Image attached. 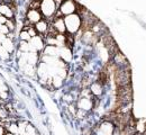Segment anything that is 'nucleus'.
I'll use <instances>...</instances> for the list:
<instances>
[{"label": "nucleus", "mask_w": 146, "mask_h": 135, "mask_svg": "<svg viewBox=\"0 0 146 135\" xmlns=\"http://www.w3.org/2000/svg\"><path fill=\"white\" fill-rule=\"evenodd\" d=\"M5 25L8 27V29H9L10 33H11V32L14 33V32L16 31V27H17V26H16V23L13 19H7V21L5 23Z\"/></svg>", "instance_id": "5701e85b"}, {"label": "nucleus", "mask_w": 146, "mask_h": 135, "mask_svg": "<svg viewBox=\"0 0 146 135\" xmlns=\"http://www.w3.org/2000/svg\"><path fill=\"white\" fill-rule=\"evenodd\" d=\"M9 58H10V53L0 45V59L6 61V60H9Z\"/></svg>", "instance_id": "4be33fe9"}, {"label": "nucleus", "mask_w": 146, "mask_h": 135, "mask_svg": "<svg viewBox=\"0 0 146 135\" xmlns=\"http://www.w3.org/2000/svg\"><path fill=\"white\" fill-rule=\"evenodd\" d=\"M90 92L92 94V96H96V97H99L102 95L104 92V87H102V83L99 82V81H96L90 84V88H89Z\"/></svg>", "instance_id": "9d476101"}, {"label": "nucleus", "mask_w": 146, "mask_h": 135, "mask_svg": "<svg viewBox=\"0 0 146 135\" xmlns=\"http://www.w3.org/2000/svg\"><path fill=\"white\" fill-rule=\"evenodd\" d=\"M29 43H31V45L34 47V50L36 51V52H40V51H43V49H44V46H45V43H44V39H42V36L40 35H35V36H33L31 41H29Z\"/></svg>", "instance_id": "0eeeda50"}, {"label": "nucleus", "mask_w": 146, "mask_h": 135, "mask_svg": "<svg viewBox=\"0 0 146 135\" xmlns=\"http://www.w3.org/2000/svg\"><path fill=\"white\" fill-rule=\"evenodd\" d=\"M21 69H23V71H24L27 76H31V77L34 76L35 72H36V67H35V65H32V64H28V63H26L25 65H23Z\"/></svg>", "instance_id": "dca6fc26"}, {"label": "nucleus", "mask_w": 146, "mask_h": 135, "mask_svg": "<svg viewBox=\"0 0 146 135\" xmlns=\"http://www.w3.org/2000/svg\"><path fill=\"white\" fill-rule=\"evenodd\" d=\"M69 110L71 112V115L75 116V113H76V110H78V108L75 107V105H74V104H71V105L69 106Z\"/></svg>", "instance_id": "bb28decb"}, {"label": "nucleus", "mask_w": 146, "mask_h": 135, "mask_svg": "<svg viewBox=\"0 0 146 135\" xmlns=\"http://www.w3.org/2000/svg\"><path fill=\"white\" fill-rule=\"evenodd\" d=\"M39 11L42 16H45L47 18L53 17L57 11V6L54 0H42L39 2Z\"/></svg>", "instance_id": "f03ea898"}, {"label": "nucleus", "mask_w": 146, "mask_h": 135, "mask_svg": "<svg viewBox=\"0 0 146 135\" xmlns=\"http://www.w3.org/2000/svg\"><path fill=\"white\" fill-rule=\"evenodd\" d=\"M23 135H38V134H37L36 128H35V127H34L32 124L27 123L26 128H25V132H24V134H23Z\"/></svg>", "instance_id": "6ab92c4d"}, {"label": "nucleus", "mask_w": 146, "mask_h": 135, "mask_svg": "<svg viewBox=\"0 0 146 135\" xmlns=\"http://www.w3.org/2000/svg\"><path fill=\"white\" fill-rule=\"evenodd\" d=\"M58 9H60V14L61 15L68 16V15L76 13L78 6H76L74 0H63L61 2V5L58 6Z\"/></svg>", "instance_id": "20e7f679"}, {"label": "nucleus", "mask_w": 146, "mask_h": 135, "mask_svg": "<svg viewBox=\"0 0 146 135\" xmlns=\"http://www.w3.org/2000/svg\"><path fill=\"white\" fill-rule=\"evenodd\" d=\"M115 80L119 87L130 84V73L128 71V68L117 69L115 72Z\"/></svg>", "instance_id": "7ed1b4c3"}, {"label": "nucleus", "mask_w": 146, "mask_h": 135, "mask_svg": "<svg viewBox=\"0 0 146 135\" xmlns=\"http://www.w3.org/2000/svg\"><path fill=\"white\" fill-rule=\"evenodd\" d=\"M98 128L100 130V132L104 135H113V132H115V126L109 120L102 122Z\"/></svg>", "instance_id": "6e6552de"}, {"label": "nucleus", "mask_w": 146, "mask_h": 135, "mask_svg": "<svg viewBox=\"0 0 146 135\" xmlns=\"http://www.w3.org/2000/svg\"><path fill=\"white\" fill-rule=\"evenodd\" d=\"M63 20H64L65 29H66L68 33H70V34L73 35V34L78 33L81 29V26H82V21L81 20H82V18H81V16L78 13L64 16Z\"/></svg>", "instance_id": "f257e3e1"}, {"label": "nucleus", "mask_w": 146, "mask_h": 135, "mask_svg": "<svg viewBox=\"0 0 146 135\" xmlns=\"http://www.w3.org/2000/svg\"><path fill=\"white\" fill-rule=\"evenodd\" d=\"M7 117H8V110H7L6 108L0 107V118H1V119H5V118H7Z\"/></svg>", "instance_id": "393cba45"}, {"label": "nucleus", "mask_w": 146, "mask_h": 135, "mask_svg": "<svg viewBox=\"0 0 146 135\" xmlns=\"http://www.w3.org/2000/svg\"><path fill=\"white\" fill-rule=\"evenodd\" d=\"M53 28L55 29L56 33L58 34H64L66 33V29H65V25H64V20L63 17H58L54 20V24H53Z\"/></svg>", "instance_id": "ddd939ff"}, {"label": "nucleus", "mask_w": 146, "mask_h": 135, "mask_svg": "<svg viewBox=\"0 0 146 135\" xmlns=\"http://www.w3.org/2000/svg\"><path fill=\"white\" fill-rule=\"evenodd\" d=\"M44 55H48V57H58V47L55 45H45L43 49Z\"/></svg>", "instance_id": "4468645a"}, {"label": "nucleus", "mask_w": 146, "mask_h": 135, "mask_svg": "<svg viewBox=\"0 0 146 135\" xmlns=\"http://www.w3.org/2000/svg\"><path fill=\"white\" fill-rule=\"evenodd\" d=\"M0 45L3 47V49H6L9 53H11L14 50H15V45H14V42L11 41V39H9V37H6V39H3L1 43H0Z\"/></svg>", "instance_id": "2eb2a0df"}, {"label": "nucleus", "mask_w": 146, "mask_h": 135, "mask_svg": "<svg viewBox=\"0 0 146 135\" xmlns=\"http://www.w3.org/2000/svg\"><path fill=\"white\" fill-rule=\"evenodd\" d=\"M10 32L8 29V27L3 24V25H0V34H3V35H8Z\"/></svg>", "instance_id": "b1692460"}, {"label": "nucleus", "mask_w": 146, "mask_h": 135, "mask_svg": "<svg viewBox=\"0 0 146 135\" xmlns=\"http://www.w3.org/2000/svg\"><path fill=\"white\" fill-rule=\"evenodd\" d=\"M6 133V130H5V126H1L0 125V135H3Z\"/></svg>", "instance_id": "c756f323"}, {"label": "nucleus", "mask_w": 146, "mask_h": 135, "mask_svg": "<svg viewBox=\"0 0 146 135\" xmlns=\"http://www.w3.org/2000/svg\"><path fill=\"white\" fill-rule=\"evenodd\" d=\"M34 28L36 29L37 34H45L46 32H48V24L46 20H44L43 18L34 24Z\"/></svg>", "instance_id": "f8f14e48"}, {"label": "nucleus", "mask_w": 146, "mask_h": 135, "mask_svg": "<svg viewBox=\"0 0 146 135\" xmlns=\"http://www.w3.org/2000/svg\"><path fill=\"white\" fill-rule=\"evenodd\" d=\"M2 90H8V88L5 83V81L2 80V78L0 77V91H2Z\"/></svg>", "instance_id": "cd10ccee"}, {"label": "nucleus", "mask_w": 146, "mask_h": 135, "mask_svg": "<svg viewBox=\"0 0 146 135\" xmlns=\"http://www.w3.org/2000/svg\"><path fill=\"white\" fill-rule=\"evenodd\" d=\"M0 15L5 16L7 19L14 18V10L6 3H0Z\"/></svg>", "instance_id": "9b49d317"}, {"label": "nucleus", "mask_w": 146, "mask_h": 135, "mask_svg": "<svg viewBox=\"0 0 146 135\" xmlns=\"http://www.w3.org/2000/svg\"><path fill=\"white\" fill-rule=\"evenodd\" d=\"M6 21H7V18H6L5 16H1V15H0V25H3Z\"/></svg>", "instance_id": "c85d7f7f"}, {"label": "nucleus", "mask_w": 146, "mask_h": 135, "mask_svg": "<svg viewBox=\"0 0 146 135\" xmlns=\"http://www.w3.org/2000/svg\"><path fill=\"white\" fill-rule=\"evenodd\" d=\"M6 132H9V133H13V134H17L18 133V126H17V123H9L6 127H5Z\"/></svg>", "instance_id": "a211bd4d"}, {"label": "nucleus", "mask_w": 146, "mask_h": 135, "mask_svg": "<svg viewBox=\"0 0 146 135\" xmlns=\"http://www.w3.org/2000/svg\"><path fill=\"white\" fill-rule=\"evenodd\" d=\"M51 82L54 86V88H60L63 84V78H61L60 76L55 74V76H53V77L51 78Z\"/></svg>", "instance_id": "f3484780"}, {"label": "nucleus", "mask_w": 146, "mask_h": 135, "mask_svg": "<svg viewBox=\"0 0 146 135\" xmlns=\"http://www.w3.org/2000/svg\"><path fill=\"white\" fill-rule=\"evenodd\" d=\"M135 130L138 133H144L145 132V124H144V119L143 118L137 120V123L135 124Z\"/></svg>", "instance_id": "aec40b11"}, {"label": "nucleus", "mask_w": 146, "mask_h": 135, "mask_svg": "<svg viewBox=\"0 0 146 135\" xmlns=\"http://www.w3.org/2000/svg\"><path fill=\"white\" fill-rule=\"evenodd\" d=\"M76 106L79 109H82L84 112H89L93 108V99L91 100V98H88V97H80Z\"/></svg>", "instance_id": "39448f33"}, {"label": "nucleus", "mask_w": 146, "mask_h": 135, "mask_svg": "<svg viewBox=\"0 0 146 135\" xmlns=\"http://www.w3.org/2000/svg\"><path fill=\"white\" fill-rule=\"evenodd\" d=\"M58 57L64 62H70L72 60V51L66 46H62L58 49Z\"/></svg>", "instance_id": "1a4fd4ad"}, {"label": "nucleus", "mask_w": 146, "mask_h": 135, "mask_svg": "<svg viewBox=\"0 0 146 135\" xmlns=\"http://www.w3.org/2000/svg\"><path fill=\"white\" fill-rule=\"evenodd\" d=\"M26 18H27V20H28L29 23L35 24V23H37V21H39V20L42 19L43 16H42L39 9H33V8H31V9L26 13Z\"/></svg>", "instance_id": "423d86ee"}, {"label": "nucleus", "mask_w": 146, "mask_h": 135, "mask_svg": "<svg viewBox=\"0 0 146 135\" xmlns=\"http://www.w3.org/2000/svg\"><path fill=\"white\" fill-rule=\"evenodd\" d=\"M26 31L28 32V34L31 35V37H33V36L37 35V32H36V29L34 28V26H33V27H29V28H27Z\"/></svg>", "instance_id": "a878e982"}, {"label": "nucleus", "mask_w": 146, "mask_h": 135, "mask_svg": "<svg viewBox=\"0 0 146 135\" xmlns=\"http://www.w3.org/2000/svg\"><path fill=\"white\" fill-rule=\"evenodd\" d=\"M19 39L20 41H25V42H29L31 41V35L28 34V32L26 29H21L20 33H19Z\"/></svg>", "instance_id": "412c9836"}, {"label": "nucleus", "mask_w": 146, "mask_h": 135, "mask_svg": "<svg viewBox=\"0 0 146 135\" xmlns=\"http://www.w3.org/2000/svg\"><path fill=\"white\" fill-rule=\"evenodd\" d=\"M3 135H18V134H13V133H9V132H6Z\"/></svg>", "instance_id": "7c9ffc66"}]
</instances>
